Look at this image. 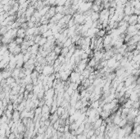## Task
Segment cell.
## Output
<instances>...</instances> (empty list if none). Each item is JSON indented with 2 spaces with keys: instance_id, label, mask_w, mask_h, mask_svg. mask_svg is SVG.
I'll list each match as a JSON object with an SVG mask.
<instances>
[{
  "instance_id": "obj_1",
  "label": "cell",
  "mask_w": 140,
  "mask_h": 139,
  "mask_svg": "<svg viewBox=\"0 0 140 139\" xmlns=\"http://www.w3.org/2000/svg\"><path fill=\"white\" fill-rule=\"evenodd\" d=\"M42 74L44 75H51L53 74H54V67H53V66H51V65H46V66H44Z\"/></svg>"
},
{
  "instance_id": "obj_2",
  "label": "cell",
  "mask_w": 140,
  "mask_h": 139,
  "mask_svg": "<svg viewBox=\"0 0 140 139\" xmlns=\"http://www.w3.org/2000/svg\"><path fill=\"white\" fill-rule=\"evenodd\" d=\"M112 35H107L103 38V46L106 47L107 45H112Z\"/></svg>"
},
{
  "instance_id": "obj_3",
  "label": "cell",
  "mask_w": 140,
  "mask_h": 139,
  "mask_svg": "<svg viewBox=\"0 0 140 139\" xmlns=\"http://www.w3.org/2000/svg\"><path fill=\"white\" fill-rule=\"evenodd\" d=\"M138 16H137V15H135V14L131 15L129 17V21H128V24H129V26H131V25H134V26H135V25H137L138 24Z\"/></svg>"
},
{
  "instance_id": "obj_4",
  "label": "cell",
  "mask_w": 140,
  "mask_h": 139,
  "mask_svg": "<svg viewBox=\"0 0 140 139\" xmlns=\"http://www.w3.org/2000/svg\"><path fill=\"white\" fill-rule=\"evenodd\" d=\"M102 123H103V119H102L101 118H99L98 119L96 120V122H94V123L93 124V129H94V130L100 129V127L102 126Z\"/></svg>"
},
{
  "instance_id": "obj_5",
  "label": "cell",
  "mask_w": 140,
  "mask_h": 139,
  "mask_svg": "<svg viewBox=\"0 0 140 139\" xmlns=\"http://www.w3.org/2000/svg\"><path fill=\"white\" fill-rule=\"evenodd\" d=\"M17 43L15 42V40L11 41L10 43H8L7 44V47H8V51L10 52L11 53H13V51H14V49L16 48V47L17 46Z\"/></svg>"
},
{
  "instance_id": "obj_6",
  "label": "cell",
  "mask_w": 140,
  "mask_h": 139,
  "mask_svg": "<svg viewBox=\"0 0 140 139\" xmlns=\"http://www.w3.org/2000/svg\"><path fill=\"white\" fill-rule=\"evenodd\" d=\"M117 62V61H116V59L115 57H113L111 59H109L108 61H107V67L108 68H113V66L116 65V63Z\"/></svg>"
},
{
  "instance_id": "obj_7",
  "label": "cell",
  "mask_w": 140,
  "mask_h": 139,
  "mask_svg": "<svg viewBox=\"0 0 140 139\" xmlns=\"http://www.w3.org/2000/svg\"><path fill=\"white\" fill-rule=\"evenodd\" d=\"M50 7L51 6H45V7H43V8L41 9V10H39V12L40 13V15H41L42 16H46V15L48 14V11L50 10Z\"/></svg>"
},
{
  "instance_id": "obj_8",
  "label": "cell",
  "mask_w": 140,
  "mask_h": 139,
  "mask_svg": "<svg viewBox=\"0 0 140 139\" xmlns=\"http://www.w3.org/2000/svg\"><path fill=\"white\" fill-rule=\"evenodd\" d=\"M21 72H22V69H20V68H16V69H14L12 70V74H11V76L12 77H14L15 79H19V75H20Z\"/></svg>"
},
{
  "instance_id": "obj_9",
  "label": "cell",
  "mask_w": 140,
  "mask_h": 139,
  "mask_svg": "<svg viewBox=\"0 0 140 139\" xmlns=\"http://www.w3.org/2000/svg\"><path fill=\"white\" fill-rule=\"evenodd\" d=\"M38 27H34V28H28L27 30H26V36L27 35H34L36 33V30H37Z\"/></svg>"
},
{
  "instance_id": "obj_10",
  "label": "cell",
  "mask_w": 140,
  "mask_h": 139,
  "mask_svg": "<svg viewBox=\"0 0 140 139\" xmlns=\"http://www.w3.org/2000/svg\"><path fill=\"white\" fill-rule=\"evenodd\" d=\"M66 11V7L65 6H56V12L57 13H62L65 15V12Z\"/></svg>"
},
{
  "instance_id": "obj_11",
  "label": "cell",
  "mask_w": 140,
  "mask_h": 139,
  "mask_svg": "<svg viewBox=\"0 0 140 139\" xmlns=\"http://www.w3.org/2000/svg\"><path fill=\"white\" fill-rule=\"evenodd\" d=\"M90 16H91V19L93 21H98L99 18H100V14H99V12H93Z\"/></svg>"
},
{
  "instance_id": "obj_12",
  "label": "cell",
  "mask_w": 140,
  "mask_h": 139,
  "mask_svg": "<svg viewBox=\"0 0 140 139\" xmlns=\"http://www.w3.org/2000/svg\"><path fill=\"white\" fill-rule=\"evenodd\" d=\"M98 63V62H97V61L95 60V58L94 57H93V58H91V59H89V63H88V66H90V67H92V68H94L96 66H97V64Z\"/></svg>"
},
{
  "instance_id": "obj_13",
  "label": "cell",
  "mask_w": 140,
  "mask_h": 139,
  "mask_svg": "<svg viewBox=\"0 0 140 139\" xmlns=\"http://www.w3.org/2000/svg\"><path fill=\"white\" fill-rule=\"evenodd\" d=\"M39 32H40V35H43V33H45L47 30H48V25H41V26L39 27Z\"/></svg>"
},
{
  "instance_id": "obj_14",
  "label": "cell",
  "mask_w": 140,
  "mask_h": 139,
  "mask_svg": "<svg viewBox=\"0 0 140 139\" xmlns=\"http://www.w3.org/2000/svg\"><path fill=\"white\" fill-rule=\"evenodd\" d=\"M15 82H16V79H15L14 77H12V76L7 78V79H6V83H7V85H8V86H10L11 84H12Z\"/></svg>"
},
{
  "instance_id": "obj_15",
  "label": "cell",
  "mask_w": 140,
  "mask_h": 139,
  "mask_svg": "<svg viewBox=\"0 0 140 139\" xmlns=\"http://www.w3.org/2000/svg\"><path fill=\"white\" fill-rule=\"evenodd\" d=\"M47 43H48V39H47V38L42 37V39H40V41L39 42L38 45H39V47H43Z\"/></svg>"
},
{
  "instance_id": "obj_16",
  "label": "cell",
  "mask_w": 140,
  "mask_h": 139,
  "mask_svg": "<svg viewBox=\"0 0 140 139\" xmlns=\"http://www.w3.org/2000/svg\"><path fill=\"white\" fill-rule=\"evenodd\" d=\"M22 49L21 45H17L16 47V48L14 49V51H13V54L16 56V55H18V54H20V53H22Z\"/></svg>"
},
{
  "instance_id": "obj_17",
  "label": "cell",
  "mask_w": 140,
  "mask_h": 139,
  "mask_svg": "<svg viewBox=\"0 0 140 139\" xmlns=\"http://www.w3.org/2000/svg\"><path fill=\"white\" fill-rule=\"evenodd\" d=\"M31 58V52H27L26 54H24V57H23V60H24V62L26 63Z\"/></svg>"
},
{
  "instance_id": "obj_18",
  "label": "cell",
  "mask_w": 140,
  "mask_h": 139,
  "mask_svg": "<svg viewBox=\"0 0 140 139\" xmlns=\"http://www.w3.org/2000/svg\"><path fill=\"white\" fill-rule=\"evenodd\" d=\"M62 48L61 47H59V46H57V45H56L55 47H54V49H53V51H54V52L56 53L57 56H59V55L62 54Z\"/></svg>"
},
{
  "instance_id": "obj_19",
  "label": "cell",
  "mask_w": 140,
  "mask_h": 139,
  "mask_svg": "<svg viewBox=\"0 0 140 139\" xmlns=\"http://www.w3.org/2000/svg\"><path fill=\"white\" fill-rule=\"evenodd\" d=\"M52 35H53V31H52V30H47V31L45 32V33H43V35H42V36L43 37H44V38H48V37H50V36Z\"/></svg>"
},
{
  "instance_id": "obj_20",
  "label": "cell",
  "mask_w": 140,
  "mask_h": 139,
  "mask_svg": "<svg viewBox=\"0 0 140 139\" xmlns=\"http://www.w3.org/2000/svg\"><path fill=\"white\" fill-rule=\"evenodd\" d=\"M34 85L33 83H28V84L26 85V89L27 91H29L30 93H32L34 90Z\"/></svg>"
},
{
  "instance_id": "obj_21",
  "label": "cell",
  "mask_w": 140,
  "mask_h": 139,
  "mask_svg": "<svg viewBox=\"0 0 140 139\" xmlns=\"http://www.w3.org/2000/svg\"><path fill=\"white\" fill-rule=\"evenodd\" d=\"M72 44H73V42H72V39H71V38H68V39H66V43H64V47H70V46H71Z\"/></svg>"
},
{
  "instance_id": "obj_22",
  "label": "cell",
  "mask_w": 140,
  "mask_h": 139,
  "mask_svg": "<svg viewBox=\"0 0 140 139\" xmlns=\"http://www.w3.org/2000/svg\"><path fill=\"white\" fill-rule=\"evenodd\" d=\"M15 42L17 43L18 45H22L23 43H24L25 41V39H23V38H20V37H16V39H14Z\"/></svg>"
},
{
  "instance_id": "obj_23",
  "label": "cell",
  "mask_w": 140,
  "mask_h": 139,
  "mask_svg": "<svg viewBox=\"0 0 140 139\" xmlns=\"http://www.w3.org/2000/svg\"><path fill=\"white\" fill-rule=\"evenodd\" d=\"M42 35H36V36H34V43H36V44H38L39 43V42L40 41V39H42Z\"/></svg>"
},
{
  "instance_id": "obj_24",
  "label": "cell",
  "mask_w": 140,
  "mask_h": 139,
  "mask_svg": "<svg viewBox=\"0 0 140 139\" xmlns=\"http://www.w3.org/2000/svg\"><path fill=\"white\" fill-rule=\"evenodd\" d=\"M75 26V22L74 18L72 17L70 21H69V22L67 23V28H70V27H72V26Z\"/></svg>"
},
{
  "instance_id": "obj_25",
  "label": "cell",
  "mask_w": 140,
  "mask_h": 139,
  "mask_svg": "<svg viewBox=\"0 0 140 139\" xmlns=\"http://www.w3.org/2000/svg\"><path fill=\"white\" fill-rule=\"evenodd\" d=\"M67 0H57V6H65Z\"/></svg>"
},
{
  "instance_id": "obj_26",
  "label": "cell",
  "mask_w": 140,
  "mask_h": 139,
  "mask_svg": "<svg viewBox=\"0 0 140 139\" xmlns=\"http://www.w3.org/2000/svg\"><path fill=\"white\" fill-rule=\"evenodd\" d=\"M114 57H116V61H117V62H120V61L124 57V56L121 54V53H116V54L114 55Z\"/></svg>"
},
{
  "instance_id": "obj_27",
  "label": "cell",
  "mask_w": 140,
  "mask_h": 139,
  "mask_svg": "<svg viewBox=\"0 0 140 139\" xmlns=\"http://www.w3.org/2000/svg\"><path fill=\"white\" fill-rule=\"evenodd\" d=\"M7 31H8V29H7V26H2V28H1V35H2V36L4 35L5 34H7Z\"/></svg>"
},
{
  "instance_id": "obj_28",
  "label": "cell",
  "mask_w": 140,
  "mask_h": 139,
  "mask_svg": "<svg viewBox=\"0 0 140 139\" xmlns=\"http://www.w3.org/2000/svg\"><path fill=\"white\" fill-rule=\"evenodd\" d=\"M69 52V47H63L62 49V55L66 57V55Z\"/></svg>"
},
{
  "instance_id": "obj_29",
  "label": "cell",
  "mask_w": 140,
  "mask_h": 139,
  "mask_svg": "<svg viewBox=\"0 0 140 139\" xmlns=\"http://www.w3.org/2000/svg\"><path fill=\"white\" fill-rule=\"evenodd\" d=\"M27 25H28V28H34L36 26V24L34 23V22H32V21H28Z\"/></svg>"
},
{
  "instance_id": "obj_30",
  "label": "cell",
  "mask_w": 140,
  "mask_h": 139,
  "mask_svg": "<svg viewBox=\"0 0 140 139\" xmlns=\"http://www.w3.org/2000/svg\"><path fill=\"white\" fill-rule=\"evenodd\" d=\"M30 21H32V22H34V23H35V24L37 23V19H36L35 16H32L31 17H30Z\"/></svg>"
},
{
  "instance_id": "obj_31",
  "label": "cell",
  "mask_w": 140,
  "mask_h": 139,
  "mask_svg": "<svg viewBox=\"0 0 140 139\" xmlns=\"http://www.w3.org/2000/svg\"><path fill=\"white\" fill-rule=\"evenodd\" d=\"M30 3H31V5H34V3H36L38 1H39V0H30Z\"/></svg>"
},
{
  "instance_id": "obj_32",
  "label": "cell",
  "mask_w": 140,
  "mask_h": 139,
  "mask_svg": "<svg viewBox=\"0 0 140 139\" xmlns=\"http://www.w3.org/2000/svg\"><path fill=\"white\" fill-rule=\"evenodd\" d=\"M138 24H140V15L138 16Z\"/></svg>"
}]
</instances>
